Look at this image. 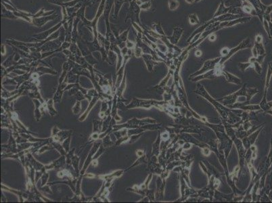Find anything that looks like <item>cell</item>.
<instances>
[{
	"label": "cell",
	"mask_w": 272,
	"mask_h": 203,
	"mask_svg": "<svg viewBox=\"0 0 272 203\" xmlns=\"http://www.w3.org/2000/svg\"><path fill=\"white\" fill-rule=\"evenodd\" d=\"M2 4L3 6H4L5 8V9L8 10H9V11H11V12H16V11L18 10L17 8H16L14 6V5L8 4V3H6V2H4L2 1Z\"/></svg>",
	"instance_id": "10"
},
{
	"label": "cell",
	"mask_w": 272,
	"mask_h": 203,
	"mask_svg": "<svg viewBox=\"0 0 272 203\" xmlns=\"http://www.w3.org/2000/svg\"><path fill=\"white\" fill-rule=\"evenodd\" d=\"M133 0H125V2H133Z\"/></svg>",
	"instance_id": "21"
},
{
	"label": "cell",
	"mask_w": 272,
	"mask_h": 203,
	"mask_svg": "<svg viewBox=\"0 0 272 203\" xmlns=\"http://www.w3.org/2000/svg\"><path fill=\"white\" fill-rule=\"evenodd\" d=\"M204 151H205V152H203V153H204V155H206V156H207V155H209V153H210V152H209V151L207 148H205V149H204Z\"/></svg>",
	"instance_id": "18"
},
{
	"label": "cell",
	"mask_w": 272,
	"mask_h": 203,
	"mask_svg": "<svg viewBox=\"0 0 272 203\" xmlns=\"http://www.w3.org/2000/svg\"><path fill=\"white\" fill-rule=\"evenodd\" d=\"M56 11L55 10H50V11H46L44 8H42L41 9L38 11L37 13H35V14H32L31 18H39V17H42V16H50L52 15L53 14L55 13Z\"/></svg>",
	"instance_id": "6"
},
{
	"label": "cell",
	"mask_w": 272,
	"mask_h": 203,
	"mask_svg": "<svg viewBox=\"0 0 272 203\" xmlns=\"http://www.w3.org/2000/svg\"><path fill=\"white\" fill-rule=\"evenodd\" d=\"M106 2V0H101L99 6H98V9L97 10V12L96 14V16H95L93 21H91V29L92 33H93L94 38H98V32L97 30L98 23V21H99V18H100V16L103 14L104 12Z\"/></svg>",
	"instance_id": "1"
},
{
	"label": "cell",
	"mask_w": 272,
	"mask_h": 203,
	"mask_svg": "<svg viewBox=\"0 0 272 203\" xmlns=\"http://www.w3.org/2000/svg\"><path fill=\"white\" fill-rule=\"evenodd\" d=\"M2 17L8 19H17L18 18L15 16L14 13L13 12H11L5 9V8L2 5Z\"/></svg>",
	"instance_id": "7"
},
{
	"label": "cell",
	"mask_w": 272,
	"mask_h": 203,
	"mask_svg": "<svg viewBox=\"0 0 272 203\" xmlns=\"http://www.w3.org/2000/svg\"><path fill=\"white\" fill-rule=\"evenodd\" d=\"M85 0H71V1L65 2L64 3V6L66 8H72L76 6V5L79 4L81 2H85Z\"/></svg>",
	"instance_id": "9"
},
{
	"label": "cell",
	"mask_w": 272,
	"mask_h": 203,
	"mask_svg": "<svg viewBox=\"0 0 272 203\" xmlns=\"http://www.w3.org/2000/svg\"><path fill=\"white\" fill-rule=\"evenodd\" d=\"M149 7H150V4L149 3L146 2V3H144V4H142L141 6H140V8H141V9H147V8H148Z\"/></svg>",
	"instance_id": "16"
},
{
	"label": "cell",
	"mask_w": 272,
	"mask_h": 203,
	"mask_svg": "<svg viewBox=\"0 0 272 203\" xmlns=\"http://www.w3.org/2000/svg\"><path fill=\"white\" fill-rule=\"evenodd\" d=\"M66 21H67L62 20L60 22H59L57 24H56V25L52 27L51 29H50L47 30H45V31H43V32L37 33V34L33 35V37L35 39H37V40H39V41H43L45 40H46V39L49 36L51 35L52 33H54V32H56V30H58L59 29H60V28L63 25L64 23H65V22H66Z\"/></svg>",
	"instance_id": "2"
},
{
	"label": "cell",
	"mask_w": 272,
	"mask_h": 203,
	"mask_svg": "<svg viewBox=\"0 0 272 203\" xmlns=\"http://www.w3.org/2000/svg\"><path fill=\"white\" fill-rule=\"evenodd\" d=\"M131 24H132L133 27L134 28H135V29H136L139 33H142V29H141V28H140L138 25H137V23H134V22L133 21L132 23H131Z\"/></svg>",
	"instance_id": "15"
},
{
	"label": "cell",
	"mask_w": 272,
	"mask_h": 203,
	"mask_svg": "<svg viewBox=\"0 0 272 203\" xmlns=\"http://www.w3.org/2000/svg\"><path fill=\"white\" fill-rule=\"evenodd\" d=\"M137 154H138V156H139V157H141V156L143 154V152L142 151H138L137 152Z\"/></svg>",
	"instance_id": "20"
},
{
	"label": "cell",
	"mask_w": 272,
	"mask_h": 203,
	"mask_svg": "<svg viewBox=\"0 0 272 203\" xmlns=\"http://www.w3.org/2000/svg\"><path fill=\"white\" fill-rule=\"evenodd\" d=\"M58 16V14L56 12H55L53 14L50 16H42V17L33 18L31 24L37 27H42L43 25H45L47 22L54 20V19L56 18Z\"/></svg>",
	"instance_id": "3"
},
{
	"label": "cell",
	"mask_w": 272,
	"mask_h": 203,
	"mask_svg": "<svg viewBox=\"0 0 272 203\" xmlns=\"http://www.w3.org/2000/svg\"><path fill=\"white\" fill-rule=\"evenodd\" d=\"M47 2H49L50 4L58 5V6H60L61 8L64 6V0H47Z\"/></svg>",
	"instance_id": "11"
},
{
	"label": "cell",
	"mask_w": 272,
	"mask_h": 203,
	"mask_svg": "<svg viewBox=\"0 0 272 203\" xmlns=\"http://www.w3.org/2000/svg\"><path fill=\"white\" fill-rule=\"evenodd\" d=\"M125 2V0H114V10L113 14L114 19H118V16H119L120 8H121V6Z\"/></svg>",
	"instance_id": "5"
},
{
	"label": "cell",
	"mask_w": 272,
	"mask_h": 203,
	"mask_svg": "<svg viewBox=\"0 0 272 203\" xmlns=\"http://www.w3.org/2000/svg\"><path fill=\"white\" fill-rule=\"evenodd\" d=\"M5 46L4 45V44H2V54L3 55H4V54H5Z\"/></svg>",
	"instance_id": "17"
},
{
	"label": "cell",
	"mask_w": 272,
	"mask_h": 203,
	"mask_svg": "<svg viewBox=\"0 0 272 203\" xmlns=\"http://www.w3.org/2000/svg\"><path fill=\"white\" fill-rule=\"evenodd\" d=\"M134 53H135V55L136 57H139L141 56V54H142V50L141 49L139 48H136L135 50H134Z\"/></svg>",
	"instance_id": "14"
},
{
	"label": "cell",
	"mask_w": 272,
	"mask_h": 203,
	"mask_svg": "<svg viewBox=\"0 0 272 203\" xmlns=\"http://www.w3.org/2000/svg\"><path fill=\"white\" fill-rule=\"evenodd\" d=\"M126 47H127V48H128V49H131V48H133V47H134V43H133V42H131V41H130V40H127L126 41Z\"/></svg>",
	"instance_id": "13"
},
{
	"label": "cell",
	"mask_w": 272,
	"mask_h": 203,
	"mask_svg": "<svg viewBox=\"0 0 272 203\" xmlns=\"http://www.w3.org/2000/svg\"><path fill=\"white\" fill-rule=\"evenodd\" d=\"M71 42H69V41H64V42L62 43L61 48L63 49V50L64 49H68L70 48V46H71Z\"/></svg>",
	"instance_id": "12"
},
{
	"label": "cell",
	"mask_w": 272,
	"mask_h": 203,
	"mask_svg": "<svg viewBox=\"0 0 272 203\" xmlns=\"http://www.w3.org/2000/svg\"><path fill=\"white\" fill-rule=\"evenodd\" d=\"M130 27L128 29L125 30V31L120 33L119 37L117 38V45H119V44L123 42H126V41L128 40V34H129V31H130Z\"/></svg>",
	"instance_id": "8"
},
{
	"label": "cell",
	"mask_w": 272,
	"mask_h": 203,
	"mask_svg": "<svg viewBox=\"0 0 272 203\" xmlns=\"http://www.w3.org/2000/svg\"><path fill=\"white\" fill-rule=\"evenodd\" d=\"M81 21L80 18L78 17H75L74 19V23H73V28H72V41L71 42H74V43H77L78 41L81 40V37L80 35H78V32L77 30V27H78V24L79 22Z\"/></svg>",
	"instance_id": "4"
},
{
	"label": "cell",
	"mask_w": 272,
	"mask_h": 203,
	"mask_svg": "<svg viewBox=\"0 0 272 203\" xmlns=\"http://www.w3.org/2000/svg\"><path fill=\"white\" fill-rule=\"evenodd\" d=\"M200 54H201V52L200 51H197L196 52V56H200Z\"/></svg>",
	"instance_id": "19"
}]
</instances>
